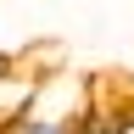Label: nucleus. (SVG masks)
I'll return each mask as SVG.
<instances>
[{"label": "nucleus", "instance_id": "1", "mask_svg": "<svg viewBox=\"0 0 134 134\" xmlns=\"http://www.w3.org/2000/svg\"><path fill=\"white\" fill-rule=\"evenodd\" d=\"M90 106H95V100H90V78H84V73H45L28 117H39V123H56V129H73Z\"/></svg>", "mask_w": 134, "mask_h": 134}, {"label": "nucleus", "instance_id": "2", "mask_svg": "<svg viewBox=\"0 0 134 134\" xmlns=\"http://www.w3.org/2000/svg\"><path fill=\"white\" fill-rule=\"evenodd\" d=\"M6 134H73V129H56V123H39V117H23V123H11Z\"/></svg>", "mask_w": 134, "mask_h": 134}]
</instances>
